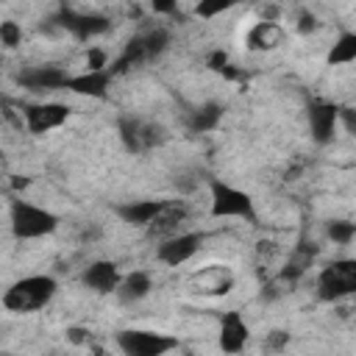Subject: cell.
<instances>
[{
  "label": "cell",
  "instance_id": "obj_3",
  "mask_svg": "<svg viewBox=\"0 0 356 356\" xmlns=\"http://www.w3.org/2000/svg\"><path fill=\"white\" fill-rule=\"evenodd\" d=\"M209 214L214 220L239 217V220L256 222V203L245 189H236L225 184L222 178H211L209 181Z\"/></svg>",
  "mask_w": 356,
  "mask_h": 356
},
{
  "label": "cell",
  "instance_id": "obj_4",
  "mask_svg": "<svg viewBox=\"0 0 356 356\" xmlns=\"http://www.w3.org/2000/svg\"><path fill=\"white\" fill-rule=\"evenodd\" d=\"M8 217H11V231L17 239H42V236L56 234V228H58V217L50 209L36 206L22 197L11 200Z\"/></svg>",
  "mask_w": 356,
  "mask_h": 356
},
{
  "label": "cell",
  "instance_id": "obj_28",
  "mask_svg": "<svg viewBox=\"0 0 356 356\" xmlns=\"http://www.w3.org/2000/svg\"><path fill=\"white\" fill-rule=\"evenodd\" d=\"M231 8V3H225V0H200L197 6H195V17H200V19H214L217 14H222V11H228Z\"/></svg>",
  "mask_w": 356,
  "mask_h": 356
},
{
  "label": "cell",
  "instance_id": "obj_13",
  "mask_svg": "<svg viewBox=\"0 0 356 356\" xmlns=\"http://www.w3.org/2000/svg\"><path fill=\"white\" fill-rule=\"evenodd\" d=\"M81 284L97 295H117L120 284H122V273H120V264L111 261V259H95L83 267L81 273Z\"/></svg>",
  "mask_w": 356,
  "mask_h": 356
},
{
  "label": "cell",
  "instance_id": "obj_31",
  "mask_svg": "<svg viewBox=\"0 0 356 356\" xmlns=\"http://www.w3.org/2000/svg\"><path fill=\"white\" fill-rule=\"evenodd\" d=\"M150 11L153 14H161V17H178L181 14V8H178L175 0H153L150 3Z\"/></svg>",
  "mask_w": 356,
  "mask_h": 356
},
{
  "label": "cell",
  "instance_id": "obj_30",
  "mask_svg": "<svg viewBox=\"0 0 356 356\" xmlns=\"http://www.w3.org/2000/svg\"><path fill=\"white\" fill-rule=\"evenodd\" d=\"M339 125L356 136V106H339Z\"/></svg>",
  "mask_w": 356,
  "mask_h": 356
},
{
  "label": "cell",
  "instance_id": "obj_1",
  "mask_svg": "<svg viewBox=\"0 0 356 356\" xmlns=\"http://www.w3.org/2000/svg\"><path fill=\"white\" fill-rule=\"evenodd\" d=\"M56 292H58V284L53 275H44V273L25 275L3 292V309L11 314H31L44 309L56 298Z\"/></svg>",
  "mask_w": 356,
  "mask_h": 356
},
{
  "label": "cell",
  "instance_id": "obj_36",
  "mask_svg": "<svg viewBox=\"0 0 356 356\" xmlns=\"http://www.w3.org/2000/svg\"><path fill=\"white\" fill-rule=\"evenodd\" d=\"M6 356H8V353H6Z\"/></svg>",
  "mask_w": 356,
  "mask_h": 356
},
{
  "label": "cell",
  "instance_id": "obj_10",
  "mask_svg": "<svg viewBox=\"0 0 356 356\" xmlns=\"http://www.w3.org/2000/svg\"><path fill=\"white\" fill-rule=\"evenodd\" d=\"M306 122L314 145H328L334 139V131L339 125V106L323 97H314L306 106Z\"/></svg>",
  "mask_w": 356,
  "mask_h": 356
},
{
  "label": "cell",
  "instance_id": "obj_23",
  "mask_svg": "<svg viewBox=\"0 0 356 356\" xmlns=\"http://www.w3.org/2000/svg\"><path fill=\"white\" fill-rule=\"evenodd\" d=\"M206 67H209L211 72L222 75L225 81H245V72H242L236 64H231V56H228L222 47H217V50H211V53L206 56Z\"/></svg>",
  "mask_w": 356,
  "mask_h": 356
},
{
  "label": "cell",
  "instance_id": "obj_7",
  "mask_svg": "<svg viewBox=\"0 0 356 356\" xmlns=\"http://www.w3.org/2000/svg\"><path fill=\"white\" fill-rule=\"evenodd\" d=\"M117 348L122 356H167L181 348L178 337L150 328H122L117 334Z\"/></svg>",
  "mask_w": 356,
  "mask_h": 356
},
{
  "label": "cell",
  "instance_id": "obj_8",
  "mask_svg": "<svg viewBox=\"0 0 356 356\" xmlns=\"http://www.w3.org/2000/svg\"><path fill=\"white\" fill-rule=\"evenodd\" d=\"M19 120L28 134L44 136L56 128H61L70 120V106L58 100H39V103H19Z\"/></svg>",
  "mask_w": 356,
  "mask_h": 356
},
{
  "label": "cell",
  "instance_id": "obj_12",
  "mask_svg": "<svg viewBox=\"0 0 356 356\" xmlns=\"http://www.w3.org/2000/svg\"><path fill=\"white\" fill-rule=\"evenodd\" d=\"M189 289L203 298H222L234 289V273L225 264H209L189 275Z\"/></svg>",
  "mask_w": 356,
  "mask_h": 356
},
{
  "label": "cell",
  "instance_id": "obj_2",
  "mask_svg": "<svg viewBox=\"0 0 356 356\" xmlns=\"http://www.w3.org/2000/svg\"><path fill=\"white\" fill-rule=\"evenodd\" d=\"M314 292L323 303H342L356 298V259L328 261L314 278Z\"/></svg>",
  "mask_w": 356,
  "mask_h": 356
},
{
  "label": "cell",
  "instance_id": "obj_19",
  "mask_svg": "<svg viewBox=\"0 0 356 356\" xmlns=\"http://www.w3.org/2000/svg\"><path fill=\"white\" fill-rule=\"evenodd\" d=\"M284 28L278 25V22H256L250 31H248V36H245V44H248V50H253V53H267V50H275V47H281L284 44Z\"/></svg>",
  "mask_w": 356,
  "mask_h": 356
},
{
  "label": "cell",
  "instance_id": "obj_33",
  "mask_svg": "<svg viewBox=\"0 0 356 356\" xmlns=\"http://www.w3.org/2000/svg\"><path fill=\"white\" fill-rule=\"evenodd\" d=\"M28 184H31V181H28L25 175H14V181H11V186H14V189H25Z\"/></svg>",
  "mask_w": 356,
  "mask_h": 356
},
{
  "label": "cell",
  "instance_id": "obj_34",
  "mask_svg": "<svg viewBox=\"0 0 356 356\" xmlns=\"http://www.w3.org/2000/svg\"><path fill=\"white\" fill-rule=\"evenodd\" d=\"M95 356H111L108 350H103V348H95Z\"/></svg>",
  "mask_w": 356,
  "mask_h": 356
},
{
  "label": "cell",
  "instance_id": "obj_5",
  "mask_svg": "<svg viewBox=\"0 0 356 356\" xmlns=\"http://www.w3.org/2000/svg\"><path fill=\"white\" fill-rule=\"evenodd\" d=\"M47 25L53 31L70 33L75 42H89L95 36H103L111 28V19L97 14V11H78L72 6H58Z\"/></svg>",
  "mask_w": 356,
  "mask_h": 356
},
{
  "label": "cell",
  "instance_id": "obj_27",
  "mask_svg": "<svg viewBox=\"0 0 356 356\" xmlns=\"http://www.w3.org/2000/svg\"><path fill=\"white\" fill-rule=\"evenodd\" d=\"M108 67H111L108 53H106L103 47L92 44V47L86 50V56H83V70H89V72H100V70H108Z\"/></svg>",
  "mask_w": 356,
  "mask_h": 356
},
{
  "label": "cell",
  "instance_id": "obj_11",
  "mask_svg": "<svg viewBox=\"0 0 356 356\" xmlns=\"http://www.w3.org/2000/svg\"><path fill=\"white\" fill-rule=\"evenodd\" d=\"M19 86L28 89V92H58L64 89L67 92V81H70V72L58 64H36V67H25L19 75H17Z\"/></svg>",
  "mask_w": 356,
  "mask_h": 356
},
{
  "label": "cell",
  "instance_id": "obj_15",
  "mask_svg": "<svg viewBox=\"0 0 356 356\" xmlns=\"http://www.w3.org/2000/svg\"><path fill=\"white\" fill-rule=\"evenodd\" d=\"M248 339H250V328L242 320V314L239 312H222L220 314V331H217L220 350L228 353V356H236V353L245 350Z\"/></svg>",
  "mask_w": 356,
  "mask_h": 356
},
{
  "label": "cell",
  "instance_id": "obj_25",
  "mask_svg": "<svg viewBox=\"0 0 356 356\" xmlns=\"http://www.w3.org/2000/svg\"><path fill=\"white\" fill-rule=\"evenodd\" d=\"M289 342H292V337H289V331H284V328H273V331H267L264 334V339H261V348H264V353H284L286 348H289Z\"/></svg>",
  "mask_w": 356,
  "mask_h": 356
},
{
  "label": "cell",
  "instance_id": "obj_20",
  "mask_svg": "<svg viewBox=\"0 0 356 356\" xmlns=\"http://www.w3.org/2000/svg\"><path fill=\"white\" fill-rule=\"evenodd\" d=\"M186 214H189V209H186V203L184 200H167V206H164V211L156 217V222L147 228V234L150 236H172V234H178V225L186 220Z\"/></svg>",
  "mask_w": 356,
  "mask_h": 356
},
{
  "label": "cell",
  "instance_id": "obj_16",
  "mask_svg": "<svg viewBox=\"0 0 356 356\" xmlns=\"http://www.w3.org/2000/svg\"><path fill=\"white\" fill-rule=\"evenodd\" d=\"M314 259H317V245L300 239V242L289 250V256H286V261H284V267L278 270L275 278H278L284 286H292V284H298V281L309 273V267L314 264Z\"/></svg>",
  "mask_w": 356,
  "mask_h": 356
},
{
  "label": "cell",
  "instance_id": "obj_14",
  "mask_svg": "<svg viewBox=\"0 0 356 356\" xmlns=\"http://www.w3.org/2000/svg\"><path fill=\"white\" fill-rule=\"evenodd\" d=\"M167 200L164 197H147V200H125V203H117L111 211L117 214L120 222L131 225V228H150L156 222V217L164 211Z\"/></svg>",
  "mask_w": 356,
  "mask_h": 356
},
{
  "label": "cell",
  "instance_id": "obj_9",
  "mask_svg": "<svg viewBox=\"0 0 356 356\" xmlns=\"http://www.w3.org/2000/svg\"><path fill=\"white\" fill-rule=\"evenodd\" d=\"M203 242H206L203 231H178L156 245V259L167 267H181L200 253Z\"/></svg>",
  "mask_w": 356,
  "mask_h": 356
},
{
  "label": "cell",
  "instance_id": "obj_24",
  "mask_svg": "<svg viewBox=\"0 0 356 356\" xmlns=\"http://www.w3.org/2000/svg\"><path fill=\"white\" fill-rule=\"evenodd\" d=\"M325 236L334 245H350L356 239V222L353 220H328L325 222Z\"/></svg>",
  "mask_w": 356,
  "mask_h": 356
},
{
  "label": "cell",
  "instance_id": "obj_32",
  "mask_svg": "<svg viewBox=\"0 0 356 356\" xmlns=\"http://www.w3.org/2000/svg\"><path fill=\"white\" fill-rule=\"evenodd\" d=\"M67 339L72 345H92V331L89 328H81V325H70L67 328Z\"/></svg>",
  "mask_w": 356,
  "mask_h": 356
},
{
  "label": "cell",
  "instance_id": "obj_35",
  "mask_svg": "<svg viewBox=\"0 0 356 356\" xmlns=\"http://www.w3.org/2000/svg\"><path fill=\"white\" fill-rule=\"evenodd\" d=\"M350 312H353V320H356V300H353V309Z\"/></svg>",
  "mask_w": 356,
  "mask_h": 356
},
{
  "label": "cell",
  "instance_id": "obj_22",
  "mask_svg": "<svg viewBox=\"0 0 356 356\" xmlns=\"http://www.w3.org/2000/svg\"><path fill=\"white\" fill-rule=\"evenodd\" d=\"M353 61H356V31H339V36L331 42L325 53V64L339 67V64H353Z\"/></svg>",
  "mask_w": 356,
  "mask_h": 356
},
{
  "label": "cell",
  "instance_id": "obj_21",
  "mask_svg": "<svg viewBox=\"0 0 356 356\" xmlns=\"http://www.w3.org/2000/svg\"><path fill=\"white\" fill-rule=\"evenodd\" d=\"M153 292V278L147 270H131L122 275V284L117 289V298L122 303H139Z\"/></svg>",
  "mask_w": 356,
  "mask_h": 356
},
{
  "label": "cell",
  "instance_id": "obj_26",
  "mask_svg": "<svg viewBox=\"0 0 356 356\" xmlns=\"http://www.w3.org/2000/svg\"><path fill=\"white\" fill-rule=\"evenodd\" d=\"M0 44L6 50H17L22 44V28H19V22H14V19H3L0 22Z\"/></svg>",
  "mask_w": 356,
  "mask_h": 356
},
{
  "label": "cell",
  "instance_id": "obj_29",
  "mask_svg": "<svg viewBox=\"0 0 356 356\" xmlns=\"http://www.w3.org/2000/svg\"><path fill=\"white\" fill-rule=\"evenodd\" d=\"M317 17H314V11H309V8H300L298 11V22H295V31L298 33H314L317 31Z\"/></svg>",
  "mask_w": 356,
  "mask_h": 356
},
{
  "label": "cell",
  "instance_id": "obj_17",
  "mask_svg": "<svg viewBox=\"0 0 356 356\" xmlns=\"http://www.w3.org/2000/svg\"><path fill=\"white\" fill-rule=\"evenodd\" d=\"M111 81H114L111 70H100V72L81 70V72L70 75L67 92L81 95V97H92V100H106L108 97V89H111Z\"/></svg>",
  "mask_w": 356,
  "mask_h": 356
},
{
  "label": "cell",
  "instance_id": "obj_6",
  "mask_svg": "<svg viewBox=\"0 0 356 356\" xmlns=\"http://www.w3.org/2000/svg\"><path fill=\"white\" fill-rule=\"evenodd\" d=\"M117 136H120V142L128 153H147V150L167 142L164 125H159L153 120H145V117H136V114L117 117Z\"/></svg>",
  "mask_w": 356,
  "mask_h": 356
},
{
  "label": "cell",
  "instance_id": "obj_18",
  "mask_svg": "<svg viewBox=\"0 0 356 356\" xmlns=\"http://www.w3.org/2000/svg\"><path fill=\"white\" fill-rule=\"evenodd\" d=\"M220 120H222V106L217 100H206L184 111V125L189 134H209L220 125Z\"/></svg>",
  "mask_w": 356,
  "mask_h": 356
}]
</instances>
